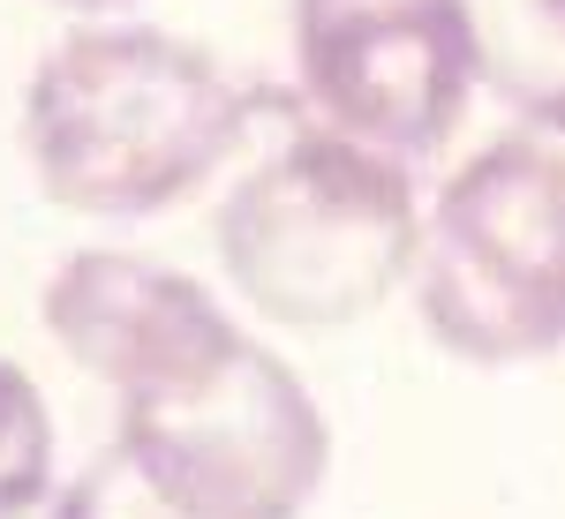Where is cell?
<instances>
[{
	"mask_svg": "<svg viewBox=\"0 0 565 519\" xmlns=\"http://www.w3.org/2000/svg\"><path fill=\"white\" fill-rule=\"evenodd\" d=\"M53 489V422H45L39 385L0 361V519H39Z\"/></svg>",
	"mask_w": 565,
	"mask_h": 519,
	"instance_id": "52a82bcc",
	"label": "cell"
},
{
	"mask_svg": "<svg viewBox=\"0 0 565 519\" xmlns=\"http://www.w3.org/2000/svg\"><path fill=\"white\" fill-rule=\"evenodd\" d=\"M61 8H121V0H61Z\"/></svg>",
	"mask_w": 565,
	"mask_h": 519,
	"instance_id": "9c48e42d",
	"label": "cell"
},
{
	"mask_svg": "<svg viewBox=\"0 0 565 519\" xmlns=\"http://www.w3.org/2000/svg\"><path fill=\"white\" fill-rule=\"evenodd\" d=\"M257 121V90L167 31H76L39 61L23 98L39 188L84 218H151L181 204Z\"/></svg>",
	"mask_w": 565,
	"mask_h": 519,
	"instance_id": "7a4b0ae2",
	"label": "cell"
},
{
	"mask_svg": "<svg viewBox=\"0 0 565 519\" xmlns=\"http://www.w3.org/2000/svg\"><path fill=\"white\" fill-rule=\"evenodd\" d=\"M476 68L521 121L565 129V0H468Z\"/></svg>",
	"mask_w": 565,
	"mask_h": 519,
	"instance_id": "8992f818",
	"label": "cell"
},
{
	"mask_svg": "<svg viewBox=\"0 0 565 519\" xmlns=\"http://www.w3.org/2000/svg\"><path fill=\"white\" fill-rule=\"evenodd\" d=\"M295 76L317 121L415 166L482 84L468 0H295Z\"/></svg>",
	"mask_w": 565,
	"mask_h": 519,
	"instance_id": "5b68a950",
	"label": "cell"
},
{
	"mask_svg": "<svg viewBox=\"0 0 565 519\" xmlns=\"http://www.w3.org/2000/svg\"><path fill=\"white\" fill-rule=\"evenodd\" d=\"M53 519H174V512L136 482V467L121 459V444H114L106 459H90L84 475L53 497Z\"/></svg>",
	"mask_w": 565,
	"mask_h": 519,
	"instance_id": "ba28073f",
	"label": "cell"
},
{
	"mask_svg": "<svg viewBox=\"0 0 565 519\" xmlns=\"http://www.w3.org/2000/svg\"><path fill=\"white\" fill-rule=\"evenodd\" d=\"M45 332L121 399V459L174 519H302L332 436L302 377L167 263L84 249L45 286Z\"/></svg>",
	"mask_w": 565,
	"mask_h": 519,
	"instance_id": "6da1fadb",
	"label": "cell"
},
{
	"mask_svg": "<svg viewBox=\"0 0 565 519\" xmlns=\"http://www.w3.org/2000/svg\"><path fill=\"white\" fill-rule=\"evenodd\" d=\"M264 151L218 204V263L271 324H354L415 271L423 204L415 173L332 121L264 98Z\"/></svg>",
	"mask_w": 565,
	"mask_h": 519,
	"instance_id": "3957f363",
	"label": "cell"
},
{
	"mask_svg": "<svg viewBox=\"0 0 565 519\" xmlns=\"http://www.w3.org/2000/svg\"><path fill=\"white\" fill-rule=\"evenodd\" d=\"M415 309L445 354L505 369L565 346V151L505 136L437 188Z\"/></svg>",
	"mask_w": 565,
	"mask_h": 519,
	"instance_id": "277c9868",
	"label": "cell"
}]
</instances>
